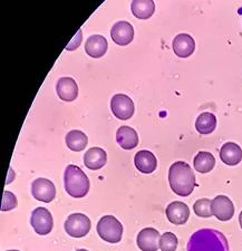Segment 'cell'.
Masks as SVG:
<instances>
[{
    "instance_id": "cell-18",
    "label": "cell",
    "mask_w": 242,
    "mask_h": 251,
    "mask_svg": "<svg viewBox=\"0 0 242 251\" xmlns=\"http://www.w3.org/2000/svg\"><path fill=\"white\" fill-rule=\"evenodd\" d=\"M219 154L223 163L231 165V167L239 164L242 160V150L239 145L233 143V142H228V143L223 144Z\"/></svg>"
},
{
    "instance_id": "cell-11",
    "label": "cell",
    "mask_w": 242,
    "mask_h": 251,
    "mask_svg": "<svg viewBox=\"0 0 242 251\" xmlns=\"http://www.w3.org/2000/svg\"><path fill=\"white\" fill-rule=\"evenodd\" d=\"M161 236L154 228H145L141 230L136 238L139 248L142 251H157L160 248Z\"/></svg>"
},
{
    "instance_id": "cell-16",
    "label": "cell",
    "mask_w": 242,
    "mask_h": 251,
    "mask_svg": "<svg viewBox=\"0 0 242 251\" xmlns=\"http://www.w3.org/2000/svg\"><path fill=\"white\" fill-rule=\"evenodd\" d=\"M134 163L136 169L144 174H150L155 171L157 167V161L155 155L152 152L142 150L135 154Z\"/></svg>"
},
{
    "instance_id": "cell-5",
    "label": "cell",
    "mask_w": 242,
    "mask_h": 251,
    "mask_svg": "<svg viewBox=\"0 0 242 251\" xmlns=\"http://www.w3.org/2000/svg\"><path fill=\"white\" fill-rule=\"evenodd\" d=\"M65 231L73 238H83L90 232L91 220L83 213H73L65 221Z\"/></svg>"
},
{
    "instance_id": "cell-6",
    "label": "cell",
    "mask_w": 242,
    "mask_h": 251,
    "mask_svg": "<svg viewBox=\"0 0 242 251\" xmlns=\"http://www.w3.org/2000/svg\"><path fill=\"white\" fill-rule=\"evenodd\" d=\"M30 224L36 233L40 234V236H46V234L51 232L52 226H54V220H52L51 213L46 208L40 206V208H36L31 213Z\"/></svg>"
},
{
    "instance_id": "cell-3",
    "label": "cell",
    "mask_w": 242,
    "mask_h": 251,
    "mask_svg": "<svg viewBox=\"0 0 242 251\" xmlns=\"http://www.w3.org/2000/svg\"><path fill=\"white\" fill-rule=\"evenodd\" d=\"M64 183L66 192L71 197L79 199L90 191V180L82 169L77 165H68L64 173Z\"/></svg>"
},
{
    "instance_id": "cell-14",
    "label": "cell",
    "mask_w": 242,
    "mask_h": 251,
    "mask_svg": "<svg viewBox=\"0 0 242 251\" xmlns=\"http://www.w3.org/2000/svg\"><path fill=\"white\" fill-rule=\"evenodd\" d=\"M56 92L60 100L65 102H73L78 96V86L71 77H62L56 85Z\"/></svg>"
},
{
    "instance_id": "cell-24",
    "label": "cell",
    "mask_w": 242,
    "mask_h": 251,
    "mask_svg": "<svg viewBox=\"0 0 242 251\" xmlns=\"http://www.w3.org/2000/svg\"><path fill=\"white\" fill-rule=\"evenodd\" d=\"M211 203L212 201L210 199H199L195 201L194 205H193V210H194L197 217L210 218L213 216L211 210Z\"/></svg>"
},
{
    "instance_id": "cell-13",
    "label": "cell",
    "mask_w": 242,
    "mask_h": 251,
    "mask_svg": "<svg viewBox=\"0 0 242 251\" xmlns=\"http://www.w3.org/2000/svg\"><path fill=\"white\" fill-rule=\"evenodd\" d=\"M172 46L176 56L181 58H187L194 52L195 42L190 35L179 34L173 39Z\"/></svg>"
},
{
    "instance_id": "cell-20",
    "label": "cell",
    "mask_w": 242,
    "mask_h": 251,
    "mask_svg": "<svg viewBox=\"0 0 242 251\" xmlns=\"http://www.w3.org/2000/svg\"><path fill=\"white\" fill-rule=\"evenodd\" d=\"M133 15L139 19H148L154 14L155 3L152 0H134L131 3Z\"/></svg>"
},
{
    "instance_id": "cell-25",
    "label": "cell",
    "mask_w": 242,
    "mask_h": 251,
    "mask_svg": "<svg viewBox=\"0 0 242 251\" xmlns=\"http://www.w3.org/2000/svg\"><path fill=\"white\" fill-rule=\"evenodd\" d=\"M177 238L174 233L165 232L160 239L161 251H175L177 248Z\"/></svg>"
},
{
    "instance_id": "cell-27",
    "label": "cell",
    "mask_w": 242,
    "mask_h": 251,
    "mask_svg": "<svg viewBox=\"0 0 242 251\" xmlns=\"http://www.w3.org/2000/svg\"><path fill=\"white\" fill-rule=\"evenodd\" d=\"M80 43H82V30H78L77 34L75 35V37L73 38L72 42L68 44L66 50H74L76 48H78Z\"/></svg>"
},
{
    "instance_id": "cell-15",
    "label": "cell",
    "mask_w": 242,
    "mask_h": 251,
    "mask_svg": "<svg viewBox=\"0 0 242 251\" xmlns=\"http://www.w3.org/2000/svg\"><path fill=\"white\" fill-rule=\"evenodd\" d=\"M108 43L105 37L100 35H93L86 40L85 51L93 58H100L106 54Z\"/></svg>"
},
{
    "instance_id": "cell-1",
    "label": "cell",
    "mask_w": 242,
    "mask_h": 251,
    "mask_svg": "<svg viewBox=\"0 0 242 251\" xmlns=\"http://www.w3.org/2000/svg\"><path fill=\"white\" fill-rule=\"evenodd\" d=\"M187 251H230L227 238L216 229H200L192 234Z\"/></svg>"
},
{
    "instance_id": "cell-19",
    "label": "cell",
    "mask_w": 242,
    "mask_h": 251,
    "mask_svg": "<svg viewBox=\"0 0 242 251\" xmlns=\"http://www.w3.org/2000/svg\"><path fill=\"white\" fill-rule=\"evenodd\" d=\"M107 161V154L103 149L92 148L84 155V164L93 171L102 169Z\"/></svg>"
},
{
    "instance_id": "cell-29",
    "label": "cell",
    "mask_w": 242,
    "mask_h": 251,
    "mask_svg": "<svg viewBox=\"0 0 242 251\" xmlns=\"http://www.w3.org/2000/svg\"><path fill=\"white\" fill-rule=\"evenodd\" d=\"M77 251H88V250H86V249H78Z\"/></svg>"
},
{
    "instance_id": "cell-7",
    "label": "cell",
    "mask_w": 242,
    "mask_h": 251,
    "mask_svg": "<svg viewBox=\"0 0 242 251\" xmlns=\"http://www.w3.org/2000/svg\"><path fill=\"white\" fill-rule=\"evenodd\" d=\"M111 110L119 120H128L134 114V103L130 96L116 94L111 100Z\"/></svg>"
},
{
    "instance_id": "cell-12",
    "label": "cell",
    "mask_w": 242,
    "mask_h": 251,
    "mask_svg": "<svg viewBox=\"0 0 242 251\" xmlns=\"http://www.w3.org/2000/svg\"><path fill=\"white\" fill-rule=\"evenodd\" d=\"M165 213L171 224L180 226L187 224L189 217H190V209L183 202L174 201L167 206Z\"/></svg>"
},
{
    "instance_id": "cell-28",
    "label": "cell",
    "mask_w": 242,
    "mask_h": 251,
    "mask_svg": "<svg viewBox=\"0 0 242 251\" xmlns=\"http://www.w3.org/2000/svg\"><path fill=\"white\" fill-rule=\"evenodd\" d=\"M239 224H240V226H241V229H242V211L239 214Z\"/></svg>"
},
{
    "instance_id": "cell-17",
    "label": "cell",
    "mask_w": 242,
    "mask_h": 251,
    "mask_svg": "<svg viewBox=\"0 0 242 251\" xmlns=\"http://www.w3.org/2000/svg\"><path fill=\"white\" fill-rule=\"evenodd\" d=\"M116 141L124 150H133L138 147L139 135L134 128L130 126H121L116 132Z\"/></svg>"
},
{
    "instance_id": "cell-23",
    "label": "cell",
    "mask_w": 242,
    "mask_h": 251,
    "mask_svg": "<svg viewBox=\"0 0 242 251\" xmlns=\"http://www.w3.org/2000/svg\"><path fill=\"white\" fill-rule=\"evenodd\" d=\"M193 165H194L195 171L200 173H208L215 168L216 159L210 152L201 151L197 153L194 160H193Z\"/></svg>"
},
{
    "instance_id": "cell-2",
    "label": "cell",
    "mask_w": 242,
    "mask_h": 251,
    "mask_svg": "<svg viewBox=\"0 0 242 251\" xmlns=\"http://www.w3.org/2000/svg\"><path fill=\"white\" fill-rule=\"evenodd\" d=\"M169 183L172 191L177 196H190L195 188L194 172L187 162H175L169 170Z\"/></svg>"
},
{
    "instance_id": "cell-22",
    "label": "cell",
    "mask_w": 242,
    "mask_h": 251,
    "mask_svg": "<svg viewBox=\"0 0 242 251\" xmlns=\"http://www.w3.org/2000/svg\"><path fill=\"white\" fill-rule=\"evenodd\" d=\"M65 140L68 149H71L74 152H80L85 150L88 143L87 135L78 129H73V131L68 132Z\"/></svg>"
},
{
    "instance_id": "cell-10",
    "label": "cell",
    "mask_w": 242,
    "mask_h": 251,
    "mask_svg": "<svg viewBox=\"0 0 242 251\" xmlns=\"http://www.w3.org/2000/svg\"><path fill=\"white\" fill-rule=\"evenodd\" d=\"M111 37L113 42L119 46H126L134 38V28L128 22H118L111 29Z\"/></svg>"
},
{
    "instance_id": "cell-9",
    "label": "cell",
    "mask_w": 242,
    "mask_h": 251,
    "mask_svg": "<svg viewBox=\"0 0 242 251\" xmlns=\"http://www.w3.org/2000/svg\"><path fill=\"white\" fill-rule=\"evenodd\" d=\"M212 214L218 220L229 221L235 214V205L232 201L225 196H218L212 200Z\"/></svg>"
},
{
    "instance_id": "cell-30",
    "label": "cell",
    "mask_w": 242,
    "mask_h": 251,
    "mask_svg": "<svg viewBox=\"0 0 242 251\" xmlns=\"http://www.w3.org/2000/svg\"><path fill=\"white\" fill-rule=\"evenodd\" d=\"M7 251H19V250H7Z\"/></svg>"
},
{
    "instance_id": "cell-4",
    "label": "cell",
    "mask_w": 242,
    "mask_h": 251,
    "mask_svg": "<svg viewBox=\"0 0 242 251\" xmlns=\"http://www.w3.org/2000/svg\"><path fill=\"white\" fill-rule=\"evenodd\" d=\"M98 236L110 244H118L122 240L123 226L114 216H104L96 226Z\"/></svg>"
},
{
    "instance_id": "cell-26",
    "label": "cell",
    "mask_w": 242,
    "mask_h": 251,
    "mask_svg": "<svg viewBox=\"0 0 242 251\" xmlns=\"http://www.w3.org/2000/svg\"><path fill=\"white\" fill-rule=\"evenodd\" d=\"M17 206V198L10 191L3 192L2 202H1V211H10Z\"/></svg>"
},
{
    "instance_id": "cell-21",
    "label": "cell",
    "mask_w": 242,
    "mask_h": 251,
    "mask_svg": "<svg viewBox=\"0 0 242 251\" xmlns=\"http://www.w3.org/2000/svg\"><path fill=\"white\" fill-rule=\"evenodd\" d=\"M217 127V117L212 113L204 112L197 116L195 121L196 131L202 135H208L215 131Z\"/></svg>"
},
{
    "instance_id": "cell-8",
    "label": "cell",
    "mask_w": 242,
    "mask_h": 251,
    "mask_svg": "<svg viewBox=\"0 0 242 251\" xmlns=\"http://www.w3.org/2000/svg\"><path fill=\"white\" fill-rule=\"evenodd\" d=\"M31 194L36 200L49 203L56 197V188L50 180L45 177L36 179L31 184Z\"/></svg>"
}]
</instances>
